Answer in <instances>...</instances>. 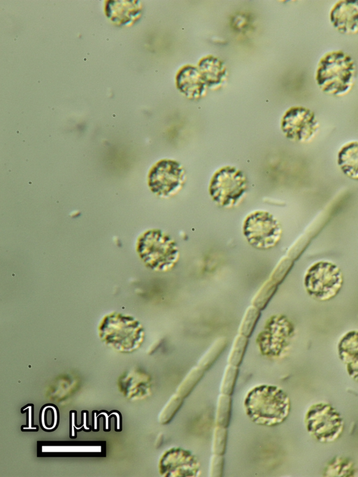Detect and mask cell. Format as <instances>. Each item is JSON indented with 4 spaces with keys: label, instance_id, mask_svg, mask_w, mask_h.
I'll use <instances>...</instances> for the list:
<instances>
[{
    "label": "cell",
    "instance_id": "6da1fadb",
    "mask_svg": "<svg viewBox=\"0 0 358 477\" xmlns=\"http://www.w3.org/2000/svg\"><path fill=\"white\" fill-rule=\"evenodd\" d=\"M357 66L353 58L342 50H332L320 59L315 72V82L326 94L343 97L353 88Z\"/></svg>",
    "mask_w": 358,
    "mask_h": 477
},
{
    "label": "cell",
    "instance_id": "7a4b0ae2",
    "mask_svg": "<svg viewBox=\"0 0 358 477\" xmlns=\"http://www.w3.org/2000/svg\"><path fill=\"white\" fill-rule=\"evenodd\" d=\"M245 410L255 422L275 426L283 422L290 411V401L287 394L273 385H262L251 389L247 394Z\"/></svg>",
    "mask_w": 358,
    "mask_h": 477
},
{
    "label": "cell",
    "instance_id": "3957f363",
    "mask_svg": "<svg viewBox=\"0 0 358 477\" xmlns=\"http://www.w3.org/2000/svg\"><path fill=\"white\" fill-rule=\"evenodd\" d=\"M136 251L145 265L155 271L169 269L178 258L175 241L156 229L147 230L138 236Z\"/></svg>",
    "mask_w": 358,
    "mask_h": 477
},
{
    "label": "cell",
    "instance_id": "277c9868",
    "mask_svg": "<svg viewBox=\"0 0 358 477\" xmlns=\"http://www.w3.org/2000/svg\"><path fill=\"white\" fill-rule=\"evenodd\" d=\"M100 338L108 346L122 352H131L143 341V331L134 318L120 313H112L101 320Z\"/></svg>",
    "mask_w": 358,
    "mask_h": 477
},
{
    "label": "cell",
    "instance_id": "5b68a950",
    "mask_svg": "<svg viewBox=\"0 0 358 477\" xmlns=\"http://www.w3.org/2000/svg\"><path fill=\"white\" fill-rule=\"evenodd\" d=\"M344 283L343 274L335 263L320 260L307 269L303 279L306 293L317 301H329L341 290Z\"/></svg>",
    "mask_w": 358,
    "mask_h": 477
},
{
    "label": "cell",
    "instance_id": "8992f818",
    "mask_svg": "<svg viewBox=\"0 0 358 477\" xmlns=\"http://www.w3.org/2000/svg\"><path fill=\"white\" fill-rule=\"evenodd\" d=\"M248 182L244 173L232 166L218 169L212 176L208 192L212 200L223 208L238 205L244 198Z\"/></svg>",
    "mask_w": 358,
    "mask_h": 477
},
{
    "label": "cell",
    "instance_id": "52a82bcc",
    "mask_svg": "<svg viewBox=\"0 0 358 477\" xmlns=\"http://www.w3.org/2000/svg\"><path fill=\"white\" fill-rule=\"evenodd\" d=\"M304 422L307 432L320 443H331L338 439L344 430L341 413L330 404H312L307 410Z\"/></svg>",
    "mask_w": 358,
    "mask_h": 477
},
{
    "label": "cell",
    "instance_id": "ba28073f",
    "mask_svg": "<svg viewBox=\"0 0 358 477\" xmlns=\"http://www.w3.org/2000/svg\"><path fill=\"white\" fill-rule=\"evenodd\" d=\"M243 232L252 246L268 249L278 244L281 238L282 228L273 215L266 211H256L245 218Z\"/></svg>",
    "mask_w": 358,
    "mask_h": 477
},
{
    "label": "cell",
    "instance_id": "9c48e42d",
    "mask_svg": "<svg viewBox=\"0 0 358 477\" xmlns=\"http://www.w3.org/2000/svg\"><path fill=\"white\" fill-rule=\"evenodd\" d=\"M186 173L177 161L164 159L155 163L150 169L148 185L151 192L161 198H170L183 187Z\"/></svg>",
    "mask_w": 358,
    "mask_h": 477
},
{
    "label": "cell",
    "instance_id": "30bf717a",
    "mask_svg": "<svg viewBox=\"0 0 358 477\" xmlns=\"http://www.w3.org/2000/svg\"><path fill=\"white\" fill-rule=\"evenodd\" d=\"M280 128L287 138L297 143H308L320 129L315 113L304 106H292L282 117Z\"/></svg>",
    "mask_w": 358,
    "mask_h": 477
},
{
    "label": "cell",
    "instance_id": "8fae6325",
    "mask_svg": "<svg viewBox=\"0 0 358 477\" xmlns=\"http://www.w3.org/2000/svg\"><path fill=\"white\" fill-rule=\"evenodd\" d=\"M329 19L332 26L341 34H358V0H341L331 8Z\"/></svg>",
    "mask_w": 358,
    "mask_h": 477
},
{
    "label": "cell",
    "instance_id": "7c38bea8",
    "mask_svg": "<svg viewBox=\"0 0 358 477\" xmlns=\"http://www.w3.org/2000/svg\"><path fill=\"white\" fill-rule=\"evenodd\" d=\"M197 469V463L193 456L178 448L168 450L160 461L161 473L166 476H193Z\"/></svg>",
    "mask_w": 358,
    "mask_h": 477
},
{
    "label": "cell",
    "instance_id": "4fadbf2b",
    "mask_svg": "<svg viewBox=\"0 0 358 477\" xmlns=\"http://www.w3.org/2000/svg\"><path fill=\"white\" fill-rule=\"evenodd\" d=\"M338 355L349 376L358 382V330L349 331L340 339Z\"/></svg>",
    "mask_w": 358,
    "mask_h": 477
},
{
    "label": "cell",
    "instance_id": "5bb4252c",
    "mask_svg": "<svg viewBox=\"0 0 358 477\" xmlns=\"http://www.w3.org/2000/svg\"><path fill=\"white\" fill-rule=\"evenodd\" d=\"M176 85L179 90L191 99H199L206 85L199 69L190 65L185 66L179 71Z\"/></svg>",
    "mask_w": 358,
    "mask_h": 477
},
{
    "label": "cell",
    "instance_id": "9a60e30c",
    "mask_svg": "<svg viewBox=\"0 0 358 477\" xmlns=\"http://www.w3.org/2000/svg\"><path fill=\"white\" fill-rule=\"evenodd\" d=\"M337 164L345 176L358 180V141H351L341 146L337 155Z\"/></svg>",
    "mask_w": 358,
    "mask_h": 477
},
{
    "label": "cell",
    "instance_id": "2e32d148",
    "mask_svg": "<svg viewBox=\"0 0 358 477\" xmlns=\"http://www.w3.org/2000/svg\"><path fill=\"white\" fill-rule=\"evenodd\" d=\"M199 71L206 85L215 86L223 81L225 69L217 58L208 56L199 64Z\"/></svg>",
    "mask_w": 358,
    "mask_h": 477
},
{
    "label": "cell",
    "instance_id": "e0dca14e",
    "mask_svg": "<svg viewBox=\"0 0 358 477\" xmlns=\"http://www.w3.org/2000/svg\"><path fill=\"white\" fill-rule=\"evenodd\" d=\"M357 472L355 462L348 457L336 456L327 464L324 476H356Z\"/></svg>",
    "mask_w": 358,
    "mask_h": 477
},
{
    "label": "cell",
    "instance_id": "ac0fdd59",
    "mask_svg": "<svg viewBox=\"0 0 358 477\" xmlns=\"http://www.w3.org/2000/svg\"><path fill=\"white\" fill-rule=\"evenodd\" d=\"M231 412V396L221 393L217 398L215 411L216 425L227 428L230 421Z\"/></svg>",
    "mask_w": 358,
    "mask_h": 477
},
{
    "label": "cell",
    "instance_id": "d6986e66",
    "mask_svg": "<svg viewBox=\"0 0 358 477\" xmlns=\"http://www.w3.org/2000/svg\"><path fill=\"white\" fill-rule=\"evenodd\" d=\"M204 370L198 366L194 367L184 378L176 390V394L185 398L203 376Z\"/></svg>",
    "mask_w": 358,
    "mask_h": 477
},
{
    "label": "cell",
    "instance_id": "ffe728a7",
    "mask_svg": "<svg viewBox=\"0 0 358 477\" xmlns=\"http://www.w3.org/2000/svg\"><path fill=\"white\" fill-rule=\"evenodd\" d=\"M226 346V340L220 338L210 347L198 362V366L203 370H207L218 357Z\"/></svg>",
    "mask_w": 358,
    "mask_h": 477
},
{
    "label": "cell",
    "instance_id": "44dd1931",
    "mask_svg": "<svg viewBox=\"0 0 358 477\" xmlns=\"http://www.w3.org/2000/svg\"><path fill=\"white\" fill-rule=\"evenodd\" d=\"M248 344V338L238 334L234 339L230 353L228 357V364L238 366L243 358V355Z\"/></svg>",
    "mask_w": 358,
    "mask_h": 477
},
{
    "label": "cell",
    "instance_id": "7402d4cb",
    "mask_svg": "<svg viewBox=\"0 0 358 477\" xmlns=\"http://www.w3.org/2000/svg\"><path fill=\"white\" fill-rule=\"evenodd\" d=\"M260 315L259 310L255 306L249 307L241 322L238 332L245 337H249L252 334L255 325Z\"/></svg>",
    "mask_w": 358,
    "mask_h": 477
},
{
    "label": "cell",
    "instance_id": "603a6c76",
    "mask_svg": "<svg viewBox=\"0 0 358 477\" xmlns=\"http://www.w3.org/2000/svg\"><path fill=\"white\" fill-rule=\"evenodd\" d=\"M183 398L178 394H173L159 415V421L162 424L169 423L174 417L182 404Z\"/></svg>",
    "mask_w": 358,
    "mask_h": 477
},
{
    "label": "cell",
    "instance_id": "cb8c5ba5",
    "mask_svg": "<svg viewBox=\"0 0 358 477\" xmlns=\"http://www.w3.org/2000/svg\"><path fill=\"white\" fill-rule=\"evenodd\" d=\"M238 373V366L228 364L224 371L220 385L222 394L231 395Z\"/></svg>",
    "mask_w": 358,
    "mask_h": 477
},
{
    "label": "cell",
    "instance_id": "d4e9b609",
    "mask_svg": "<svg viewBox=\"0 0 358 477\" xmlns=\"http://www.w3.org/2000/svg\"><path fill=\"white\" fill-rule=\"evenodd\" d=\"M275 290V283L271 280H267L259 290L252 299V305L259 310L264 308L268 302Z\"/></svg>",
    "mask_w": 358,
    "mask_h": 477
},
{
    "label": "cell",
    "instance_id": "484cf974",
    "mask_svg": "<svg viewBox=\"0 0 358 477\" xmlns=\"http://www.w3.org/2000/svg\"><path fill=\"white\" fill-rule=\"evenodd\" d=\"M227 439L226 427L217 426L213 432L212 441V452L222 455L225 453Z\"/></svg>",
    "mask_w": 358,
    "mask_h": 477
},
{
    "label": "cell",
    "instance_id": "4316f807",
    "mask_svg": "<svg viewBox=\"0 0 358 477\" xmlns=\"http://www.w3.org/2000/svg\"><path fill=\"white\" fill-rule=\"evenodd\" d=\"M223 464L224 459L222 455L213 453L210 460L209 476H221Z\"/></svg>",
    "mask_w": 358,
    "mask_h": 477
}]
</instances>
